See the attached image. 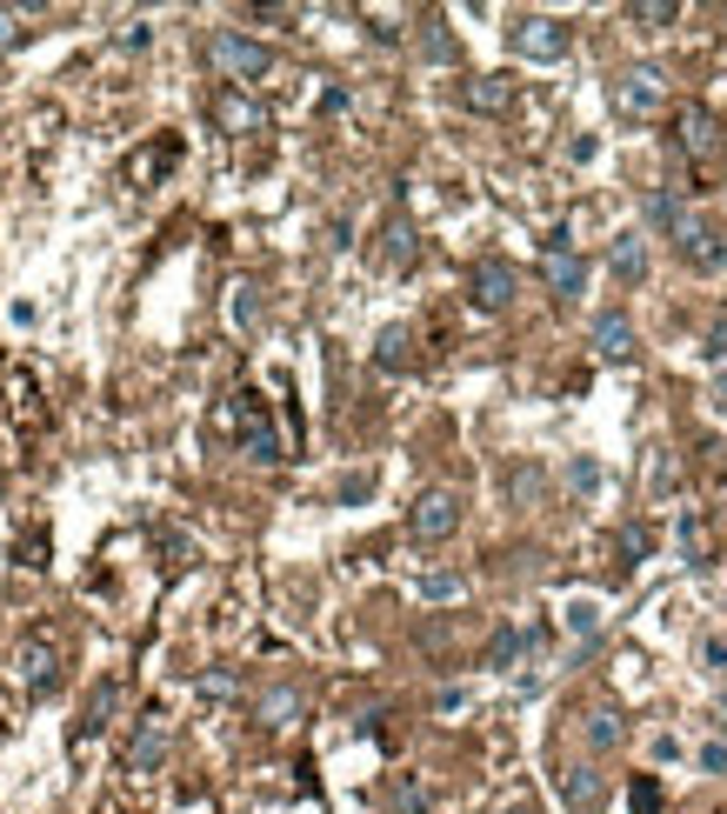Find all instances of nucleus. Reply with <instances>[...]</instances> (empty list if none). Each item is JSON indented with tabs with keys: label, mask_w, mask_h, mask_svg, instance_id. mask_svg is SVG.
I'll return each mask as SVG.
<instances>
[{
	"label": "nucleus",
	"mask_w": 727,
	"mask_h": 814,
	"mask_svg": "<svg viewBox=\"0 0 727 814\" xmlns=\"http://www.w3.org/2000/svg\"><path fill=\"white\" fill-rule=\"evenodd\" d=\"M668 234H674V248H681V261H688L694 274H720V268H727V234H720L707 214L681 207V221H674Z\"/></svg>",
	"instance_id": "f257e3e1"
},
{
	"label": "nucleus",
	"mask_w": 727,
	"mask_h": 814,
	"mask_svg": "<svg viewBox=\"0 0 727 814\" xmlns=\"http://www.w3.org/2000/svg\"><path fill=\"white\" fill-rule=\"evenodd\" d=\"M661 108H668V74L655 60H640V67H627L614 80V114L621 121H655Z\"/></svg>",
	"instance_id": "f03ea898"
},
{
	"label": "nucleus",
	"mask_w": 727,
	"mask_h": 814,
	"mask_svg": "<svg viewBox=\"0 0 727 814\" xmlns=\"http://www.w3.org/2000/svg\"><path fill=\"white\" fill-rule=\"evenodd\" d=\"M207 54H214V67H220L227 80H268V74H274V47L234 34V27H220V34L207 41Z\"/></svg>",
	"instance_id": "7ed1b4c3"
},
{
	"label": "nucleus",
	"mask_w": 727,
	"mask_h": 814,
	"mask_svg": "<svg viewBox=\"0 0 727 814\" xmlns=\"http://www.w3.org/2000/svg\"><path fill=\"white\" fill-rule=\"evenodd\" d=\"M508 41H514V54H527V60H560V54H568V27H560L554 14H521V21L508 27Z\"/></svg>",
	"instance_id": "20e7f679"
},
{
	"label": "nucleus",
	"mask_w": 727,
	"mask_h": 814,
	"mask_svg": "<svg viewBox=\"0 0 727 814\" xmlns=\"http://www.w3.org/2000/svg\"><path fill=\"white\" fill-rule=\"evenodd\" d=\"M408 528H414V541H447L461 528V495L454 487H428V495L414 501V515H408Z\"/></svg>",
	"instance_id": "39448f33"
},
{
	"label": "nucleus",
	"mask_w": 727,
	"mask_h": 814,
	"mask_svg": "<svg viewBox=\"0 0 727 814\" xmlns=\"http://www.w3.org/2000/svg\"><path fill=\"white\" fill-rule=\"evenodd\" d=\"M54 668H60V647H54L47 634H27V641L14 647V681H21L27 694H47V688H54Z\"/></svg>",
	"instance_id": "423d86ee"
},
{
	"label": "nucleus",
	"mask_w": 727,
	"mask_h": 814,
	"mask_svg": "<svg viewBox=\"0 0 727 814\" xmlns=\"http://www.w3.org/2000/svg\"><path fill=\"white\" fill-rule=\"evenodd\" d=\"M240 448H248L254 461H281V434H274V421H268V407L254 400V394H240Z\"/></svg>",
	"instance_id": "0eeeda50"
},
{
	"label": "nucleus",
	"mask_w": 727,
	"mask_h": 814,
	"mask_svg": "<svg viewBox=\"0 0 727 814\" xmlns=\"http://www.w3.org/2000/svg\"><path fill=\"white\" fill-rule=\"evenodd\" d=\"M160 755H168V714L154 708V714L140 721L134 748H127V768H134V775H154V768H160Z\"/></svg>",
	"instance_id": "6e6552de"
},
{
	"label": "nucleus",
	"mask_w": 727,
	"mask_h": 814,
	"mask_svg": "<svg viewBox=\"0 0 727 814\" xmlns=\"http://www.w3.org/2000/svg\"><path fill=\"white\" fill-rule=\"evenodd\" d=\"M508 301H514V268H508V261H480V268H474V307L501 314Z\"/></svg>",
	"instance_id": "1a4fd4ad"
},
{
	"label": "nucleus",
	"mask_w": 727,
	"mask_h": 814,
	"mask_svg": "<svg viewBox=\"0 0 727 814\" xmlns=\"http://www.w3.org/2000/svg\"><path fill=\"white\" fill-rule=\"evenodd\" d=\"M547 287H554L560 301H581V287H588V261H581L575 248H547Z\"/></svg>",
	"instance_id": "9d476101"
},
{
	"label": "nucleus",
	"mask_w": 727,
	"mask_h": 814,
	"mask_svg": "<svg viewBox=\"0 0 727 814\" xmlns=\"http://www.w3.org/2000/svg\"><path fill=\"white\" fill-rule=\"evenodd\" d=\"M560 801H568L575 814H594V807L607 801V781H601L594 768H560Z\"/></svg>",
	"instance_id": "9b49d317"
},
{
	"label": "nucleus",
	"mask_w": 727,
	"mask_h": 814,
	"mask_svg": "<svg viewBox=\"0 0 727 814\" xmlns=\"http://www.w3.org/2000/svg\"><path fill=\"white\" fill-rule=\"evenodd\" d=\"M594 354L601 361H634V320L627 314H601L594 320Z\"/></svg>",
	"instance_id": "f8f14e48"
},
{
	"label": "nucleus",
	"mask_w": 727,
	"mask_h": 814,
	"mask_svg": "<svg viewBox=\"0 0 727 814\" xmlns=\"http://www.w3.org/2000/svg\"><path fill=\"white\" fill-rule=\"evenodd\" d=\"M681 147L694 154V160H707L714 147H720V127H714V114L694 101V108H681Z\"/></svg>",
	"instance_id": "ddd939ff"
},
{
	"label": "nucleus",
	"mask_w": 727,
	"mask_h": 814,
	"mask_svg": "<svg viewBox=\"0 0 727 814\" xmlns=\"http://www.w3.org/2000/svg\"><path fill=\"white\" fill-rule=\"evenodd\" d=\"M214 114H220V127H227V134H261V127H268V114H261L248 94H220V108H214Z\"/></svg>",
	"instance_id": "4468645a"
},
{
	"label": "nucleus",
	"mask_w": 727,
	"mask_h": 814,
	"mask_svg": "<svg viewBox=\"0 0 727 814\" xmlns=\"http://www.w3.org/2000/svg\"><path fill=\"white\" fill-rule=\"evenodd\" d=\"M581 735H588V748H594V755H607V748H621V742H627V721H621L614 708H594Z\"/></svg>",
	"instance_id": "2eb2a0df"
},
{
	"label": "nucleus",
	"mask_w": 727,
	"mask_h": 814,
	"mask_svg": "<svg viewBox=\"0 0 727 814\" xmlns=\"http://www.w3.org/2000/svg\"><path fill=\"white\" fill-rule=\"evenodd\" d=\"M508 101H514L508 74H480V80H467V108H480V114H501Z\"/></svg>",
	"instance_id": "dca6fc26"
},
{
	"label": "nucleus",
	"mask_w": 727,
	"mask_h": 814,
	"mask_svg": "<svg viewBox=\"0 0 727 814\" xmlns=\"http://www.w3.org/2000/svg\"><path fill=\"white\" fill-rule=\"evenodd\" d=\"M614 274L634 287L640 274H648V240H640V234H627V240H614Z\"/></svg>",
	"instance_id": "f3484780"
},
{
	"label": "nucleus",
	"mask_w": 727,
	"mask_h": 814,
	"mask_svg": "<svg viewBox=\"0 0 727 814\" xmlns=\"http://www.w3.org/2000/svg\"><path fill=\"white\" fill-rule=\"evenodd\" d=\"M114 694H121L114 681H101V688H94L88 714H80V727H73V742H94V735H101V727H107V708H114Z\"/></svg>",
	"instance_id": "a211bd4d"
},
{
	"label": "nucleus",
	"mask_w": 727,
	"mask_h": 814,
	"mask_svg": "<svg viewBox=\"0 0 727 814\" xmlns=\"http://www.w3.org/2000/svg\"><path fill=\"white\" fill-rule=\"evenodd\" d=\"M521 655H527V634H521V628H501V634H495V647H488V668H501V675H508Z\"/></svg>",
	"instance_id": "6ab92c4d"
},
{
	"label": "nucleus",
	"mask_w": 727,
	"mask_h": 814,
	"mask_svg": "<svg viewBox=\"0 0 727 814\" xmlns=\"http://www.w3.org/2000/svg\"><path fill=\"white\" fill-rule=\"evenodd\" d=\"M627 14L640 21V34H661V27H668L681 8H674V0H640V8H627Z\"/></svg>",
	"instance_id": "aec40b11"
},
{
	"label": "nucleus",
	"mask_w": 727,
	"mask_h": 814,
	"mask_svg": "<svg viewBox=\"0 0 727 814\" xmlns=\"http://www.w3.org/2000/svg\"><path fill=\"white\" fill-rule=\"evenodd\" d=\"M568 487H575V495H594V487H601V461H568Z\"/></svg>",
	"instance_id": "412c9836"
},
{
	"label": "nucleus",
	"mask_w": 727,
	"mask_h": 814,
	"mask_svg": "<svg viewBox=\"0 0 727 814\" xmlns=\"http://www.w3.org/2000/svg\"><path fill=\"white\" fill-rule=\"evenodd\" d=\"M594 628H601V608H594V601H575V608H568V634H575V641H588Z\"/></svg>",
	"instance_id": "4be33fe9"
},
{
	"label": "nucleus",
	"mask_w": 727,
	"mask_h": 814,
	"mask_svg": "<svg viewBox=\"0 0 727 814\" xmlns=\"http://www.w3.org/2000/svg\"><path fill=\"white\" fill-rule=\"evenodd\" d=\"M261 714H268V721H274V727H281V721H287V714H300V694H294V688H274V694H268V701H261Z\"/></svg>",
	"instance_id": "5701e85b"
},
{
	"label": "nucleus",
	"mask_w": 727,
	"mask_h": 814,
	"mask_svg": "<svg viewBox=\"0 0 727 814\" xmlns=\"http://www.w3.org/2000/svg\"><path fill=\"white\" fill-rule=\"evenodd\" d=\"M681 547H688V561H694V567H707V534H701V521H694V515L681 521Z\"/></svg>",
	"instance_id": "b1692460"
},
{
	"label": "nucleus",
	"mask_w": 727,
	"mask_h": 814,
	"mask_svg": "<svg viewBox=\"0 0 727 814\" xmlns=\"http://www.w3.org/2000/svg\"><path fill=\"white\" fill-rule=\"evenodd\" d=\"M408 361V328H387L380 335V368H400Z\"/></svg>",
	"instance_id": "393cba45"
},
{
	"label": "nucleus",
	"mask_w": 727,
	"mask_h": 814,
	"mask_svg": "<svg viewBox=\"0 0 727 814\" xmlns=\"http://www.w3.org/2000/svg\"><path fill=\"white\" fill-rule=\"evenodd\" d=\"M421 595H428V601H461V575H428Z\"/></svg>",
	"instance_id": "a878e982"
},
{
	"label": "nucleus",
	"mask_w": 727,
	"mask_h": 814,
	"mask_svg": "<svg viewBox=\"0 0 727 814\" xmlns=\"http://www.w3.org/2000/svg\"><path fill=\"white\" fill-rule=\"evenodd\" d=\"M394 801H400V814H428V788H421V781H400Z\"/></svg>",
	"instance_id": "bb28decb"
},
{
	"label": "nucleus",
	"mask_w": 727,
	"mask_h": 814,
	"mask_svg": "<svg viewBox=\"0 0 727 814\" xmlns=\"http://www.w3.org/2000/svg\"><path fill=\"white\" fill-rule=\"evenodd\" d=\"M14 41H21V14H14V8H0V54H8Z\"/></svg>",
	"instance_id": "cd10ccee"
},
{
	"label": "nucleus",
	"mask_w": 727,
	"mask_h": 814,
	"mask_svg": "<svg viewBox=\"0 0 727 814\" xmlns=\"http://www.w3.org/2000/svg\"><path fill=\"white\" fill-rule=\"evenodd\" d=\"M701 768H707V775H727V742H707V748H701Z\"/></svg>",
	"instance_id": "c85d7f7f"
},
{
	"label": "nucleus",
	"mask_w": 727,
	"mask_h": 814,
	"mask_svg": "<svg viewBox=\"0 0 727 814\" xmlns=\"http://www.w3.org/2000/svg\"><path fill=\"white\" fill-rule=\"evenodd\" d=\"M655 801H661L655 781H634V814H655Z\"/></svg>",
	"instance_id": "c756f323"
},
{
	"label": "nucleus",
	"mask_w": 727,
	"mask_h": 814,
	"mask_svg": "<svg viewBox=\"0 0 727 814\" xmlns=\"http://www.w3.org/2000/svg\"><path fill=\"white\" fill-rule=\"evenodd\" d=\"M201 694H214V701H227V694H234V675H207V681H201Z\"/></svg>",
	"instance_id": "7c9ffc66"
},
{
	"label": "nucleus",
	"mask_w": 727,
	"mask_h": 814,
	"mask_svg": "<svg viewBox=\"0 0 727 814\" xmlns=\"http://www.w3.org/2000/svg\"><path fill=\"white\" fill-rule=\"evenodd\" d=\"M701 655H707V668H727V641H707Z\"/></svg>",
	"instance_id": "2f4dec72"
},
{
	"label": "nucleus",
	"mask_w": 727,
	"mask_h": 814,
	"mask_svg": "<svg viewBox=\"0 0 727 814\" xmlns=\"http://www.w3.org/2000/svg\"><path fill=\"white\" fill-rule=\"evenodd\" d=\"M714 400H720V415H727V361H720V374H714Z\"/></svg>",
	"instance_id": "473e14b6"
},
{
	"label": "nucleus",
	"mask_w": 727,
	"mask_h": 814,
	"mask_svg": "<svg viewBox=\"0 0 727 814\" xmlns=\"http://www.w3.org/2000/svg\"><path fill=\"white\" fill-rule=\"evenodd\" d=\"M501 814H541V807H527V801H514V807H501Z\"/></svg>",
	"instance_id": "72a5a7b5"
},
{
	"label": "nucleus",
	"mask_w": 727,
	"mask_h": 814,
	"mask_svg": "<svg viewBox=\"0 0 727 814\" xmlns=\"http://www.w3.org/2000/svg\"><path fill=\"white\" fill-rule=\"evenodd\" d=\"M720 727H727V701H720Z\"/></svg>",
	"instance_id": "f704fd0d"
}]
</instances>
